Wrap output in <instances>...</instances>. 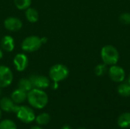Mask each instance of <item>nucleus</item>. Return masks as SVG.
I'll list each match as a JSON object with an SVG mask.
<instances>
[{
  "instance_id": "1",
  "label": "nucleus",
  "mask_w": 130,
  "mask_h": 129,
  "mask_svg": "<svg viewBox=\"0 0 130 129\" xmlns=\"http://www.w3.org/2000/svg\"><path fill=\"white\" fill-rule=\"evenodd\" d=\"M27 100L30 106L37 109H43L49 102L47 94L43 90L37 88H33L27 92Z\"/></svg>"
},
{
  "instance_id": "2",
  "label": "nucleus",
  "mask_w": 130,
  "mask_h": 129,
  "mask_svg": "<svg viewBox=\"0 0 130 129\" xmlns=\"http://www.w3.org/2000/svg\"><path fill=\"white\" fill-rule=\"evenodd\" d=\"M101 57L103 63L107 65H117L120 59V53L118 49L112 45H106L101 50Z\"/></svg>"
},
{
  "instance_id": "3",
  "label": "nucleus",
  "mask_w": 130,
  "mask_h": 129,
  "mask_svg": "<svg viewBox=\"0 0 130 129\" xmlns=\"http://www.w3.org/2000/svg\"><path fill=\"white\" fill-rule=\"evenodd\" d=\"M50 78L53 82H60L66 80L69 75V70L65 65L56 64L53 65L49 71Z\"/></svg>"
},
{
  "instance_id": "4",
  "label": "nucleus",
  "mask_w": 130,
  "mask_h": 129,
  "mask_svg": "<svg viewBox=\"0 0 130 129\" xmlns=\"http://www.w3.org/2000/svg\"><path fill=\"white\" fill-rule=\"evenodd\" d=\"M42 38L37 36H29L21 43V49L27 52H33L38 50L43 45Z\"/></svg>"
},
{
  "instance_id": "5",
  "label": "nucleus",
  "mask_w": 130,
  "mask_h": 129,
  "mask_svg": "<svg viewBox=\"0 0 130 129\" xmlns=\"http://www.w3.org/2000/svg\"><path fill=\"white\" fill-rule=\"evenodd\" d=\"M15 114L17 116V118L24 123L30 124L34 121H35L36 115L34 113V111L29 106H19Z\"/></svg>"
},
{
  "instance_id": "6",
  "label": "nucleus",
  "mask_w": 130,
  "mask_h": 129,
  "mask_svg": "<svg viewBox=\"0 0 130 129\" xmlns=\"http://www.w3.org/2000/svg\"><path fill=\"white\" fill-rule=\"evenodd\" d=\"M108 75L111 81L116 83H121L124 81L126 78V71L120 65H111L108 69Z\"/></svg>"
},
{
  "instance_id": "7",
  "label": "nucleus",
  "mask_w": 130,
  "mask_h": 129,
  "mask_svg": "<svg viewBox=\"0 0 130 129\" xmlns=\"http://www.w3.org/2000/svg\"><path fill=\"white\" fill-rule=\"evenodd\" d=\"M13 81V73L10 68L5 65H0V87H8Z\"/></svg>"
},
{
  "instance_id": "8",
  "label": "nucleus",
  "mask_w": 130,
  "mask_h": 129,
  "mask_svg": "<svg viewBox=\"0 0 130 129\" xmlns=\"http://www.w3.org/2000/svg\"><path fill=\"white\" fill-rule=\"evenodd\" d=\"M29 79L32 84L33 88L43 90L47 88L50 84V81L49 78L43 75H32L31 76L29 77Z\"/></svg>"
},
{
  "instance_id": "9",
  "label": "nucleus",
  "mask_w": 130,
  "mask_h": 129,
  "mask_svg": "<svg viewBox=\"0 0 130 129\" xmlns=\"http://www.w3.org/2000/svg\"><path fill=\"white\" fill-rule=\"evenodd\" d=\"M22 21L16 17H8L4 21V27L6 30L16 32L22 28Z\"/></svg>"
},
{
  "instance_id": "10",
  "label": "nucleus",
  "mask_w": 130,
  "mask_h": 129,
  "mask_svg": "<svg viewBox=\"0 0 130 129\" xmlns=\"http://www.w3.org/2000/svg\"><path fill=\"white\" fill-rule=\"evenodd\" d=\"M13 63L18 71H24L28 66L29 60L25 54L18 53L14 57Z\"/></svg>"
},
{
  "instance_id": "11",
  "label": "nucleus",
  "mask_w": 130,
  "mask_h": 129,
  "mask_svg": "<svg viewBox=\"0 0 130 129\" xmlns=\"http://www.w3.org/2000/svg\"><path fill=\"white\" fill-rule=\"evenodd\" d=\"M19 106L14 103L11 97H2L0 100V109L6 113H16Z\"/></svg>"
},
{
  "instance_id": "12",
  "label": "nucleus",
  "mask_w": 130,
  "mask_h": 129,
  "mask_svg": "<svg viewBox=\"0 0 130 129\" xmlns=\"http://www.w3.org/2000/svg\"><path fill=\"white\" fill-rule=\"evenodd\" d=\"M27 93L19 88L14 90L11 94V99L16 104L23 103L27 100Z\"/></svg>"
},
{
  "instance_id": "13",
  "label": "nucleus",
  "mask_w": 130,
  "mask_h": 129,
  "mask_svg": "<svg viewBox=\"0 0 130 129\" xmlns=\"http://www.w3.org/2000/svg\"><path fill=\"white\" fill-rule=\"evenodd\" d=\"M1 46H2V49L6 52H12L15 46L14 39L9 35L4 36L1 40Z\"/></svg>"
},
{
  "instance_id": "14",
  "label": "nucleus",
  "mask_w": 130,
  "mask_h": 129,
  "mask_svg": "<svg viewBox=\"0 0 130 129\" xmlns=\"http://www.w3.org/2000/svg\"><path fill=\"white\" fill-rule=\"evenodd\" d=\"M117 125L121 128H129L130 113L126 112L122 113L117 119Z\"/></svg>"
},
{
  "instance_id": "15",
  "label": "nucleus",
  "mask_w": 130,
  "mask_h": 129,
  "mask_svg": "<svg viewBox=\"0 0 130 129\" xmlns=\"http://www.w3.org/2000/svg\"><path fill=\"white\" fill-rule=\"evenodd\" d=\"M25 17H26V19L29 22L35 23L39 19V14H38V11L35 8L29 7L28 8L26 9Z\"/></svg>"
},
{
  "instance_id": "16",
  "label": "nucleus",
  "mask_w": 130,
  "mask_h": 129,
  "mask_svg": "<svg viewBox=\"0 0 130 129\" xmlns=\"http://www.w3.org/2000/svg\"><path fill=\"white\" fill-rule=\"evenodd\" d=\"M117 93L123 97H130V84L128 82H121L117 87Z\"/></svg>"
},
{
  "instance_id": "17",
  "label": "nucleus",
  "mask_w": 130,
  "mask_h": 129,
  "mask_svg": "<svg viewBox=\"0 0 130 129\" xmlns=\"http://www.w3.org/2000/svg\"><path fill=\"white\" fill-rule=\"evenodd\" d=\"M35 122L40 126L46 125L50 122V116L46 113H43L39 114L35 118Z\"/></svg>"
},
{
  "instance_id": "18",
  "label": "nucleus",
  "mask_w": 130,
  "mask_h": 129,
  "mask_svg": "<svg viewBox=\"0 0 130 129\" xmlns=\"http://www.w3.org/2000/svg\"><path fill=\"white\" fill-rule=\"evenodd\" d=\"M18 88L27 93L33 89V86L29 78H21L18 83Z\"/></svg>"
},
{
  "instance_id": "19",
  "label": "nucleus",
  "mask_w": 130,
  "mask_h": 129,
  "mask_svg": "<svg viewBox=\"0 0 130 129\" xmlns=\"http://www.w3.org/2000/svg\"><path fill=\"white\" fill-rule=\"evenodd\" d=\"M14 5L18 9L26 10L31 5V0H14Z\"/></svg>"
},
{
  "instance_id": "20",
  "label": "nucleus",
  "mask_w": 130,
  "mask_h": 129,
  "mask_svg": "<svg viewBox=\"0 0 130 129\" xmlns=\"http://www.w3.org/2000/svg\"><path fill=\"white\" fill-rule=\"evenodd\" d=\"M0 129H18V128L12 120L3 119L0 122Z\"/></svg>"
},
{
  "instance_id": "21",
  "label": "nucleus",
  "mask_w": 130,
  "mask_h": 129,
  "mask_svg": "<svg viewBox=\"0 0 130 129\" xmlns=\"http://www.w3.org/2000/svg\"><path fill=\"white\" fill-rule=\"evenodd\" d=\"M108 71L107 65L104 63L102 64H98L95 68H94V73L98 77H102L104 76L107 72Z\"/></svg>"
},
{
  "instance_id": "22",
  "label": "nucleus",
  "mask_w": 130,
  "mask_h": 129,
  "mask_svg": "<svg viewBox=\"0 0 130 129\" xmlns=\"http://www.w3.org/2000/svg\"><path fill=\"white\" fill-rule=\"evenodd\" d=\"M119 21L125 25L130 24V13L129 12H123L119 17Z\"/></svg>"
},
{
  "instance_id": "23",
  "label": "nucleus",
  "mask_w": 130,
  "mask_h": 129,
  "mask_svg": "<svg viewBox=\"0 0 130 129\" xmlns=\"http://www.w3.org/2000/svg\"><path fill=\"white\" fill-rule=\"evenodd\" d=\"M58 87H59V84H58V82H53V84H52V88H53V90H56Z\"/></svg>"
},
{
  "instance_id": "24",
  "label": "nucleus",
  "mask_w": 130,
  "mask_h": 129,
  "mask_svg": "<svg viewBox=\"0 0 130 129\" xmlns=\"http://www.w3.org/2000/svg\"><path fill=\"white\" fill-rule=\"evenodd\" d=\"M61 129H72V128L69 126V125H63Z\"/></svg>"
},
{
  "instance_id": "25",
  "label": "nucleus",
  "mask_w": 130,
  "mask_h": 129,
  "mask_svg": "<svg viewBox=\"0 0 130 129\" xmlns=\"http://www.w3.org/2000/svg\"><path fill=\"white\" fill-rule=\"evenodd\" d=\"M30 129H43L40 125H34V126H32Z\"/></svg>"
},
{
  "instance_id": "26",
  "label": "nucleus",
  "mask_w": 130,
  "mask_h": 129,
  "mask_svg": "<svg viewBox=\"0 0 130 129\" xmlns=\"http://www.w3.org/2000/svg\"><path fill=\"white\" fill-rule=\"evenodd\" d=\"M3 58V52H2V50L0 49V59H2Z\"/></svg>"
},
{
  "instance_id": "27",
  "label": "nucleus",
  "mask_w": 130,
  "mask_h": 129,
  "mask_svg": "<svg viewBox=\"0 0 130 129\" xmlns=\"http://www.w3.org/2000/svg\"><path fill=\"white\" fill-rule=\"evenodd\" d=\"M127 82L130 84V73L129 75V76H128V81H127Z\"/></svg>"
},
{
  "instance_id": "28",
  "label": "nucleus",
  "mask_w": 130,
  "mask_h": 129,
  "mask_svg": "<svg viewBox=\"0 0 130 129\" xmlns=\"http://www.w3.org/2000/svg\"><path fill=\"white\" fill-rule=\"evenodd\" d=\"M1 118H2V109H0V119H1Z\"/></svg>"
},
{
  "instance_id": "29",
  "label": "nucleus",
  "mask_w": 130,
  "mask_h": 129,
  "mask_svg": "<svg viewBox=\"0 0 130 129\" xmlns=\"http://www.w3.org/2000/svg\"><path fill=\"white\" fill-rule=\"evenodd\" d=\"M78 129H87V128H78Z\"/></svg>"
},
{
  "instance_id": "30",
  "label": "nucleus",
  "mask_w": 130,
  "mask_h": 129,
  "mask_svg": "<svg viewBox=\"0 0 130 129\" xmlns=\"http://www.w3.org/2000/svg\"><path fill=\"white\" fill-rule=\"evenodd\" d=\"M0 94H1V87H0Z\"/></svg>"
}]
</instances>
